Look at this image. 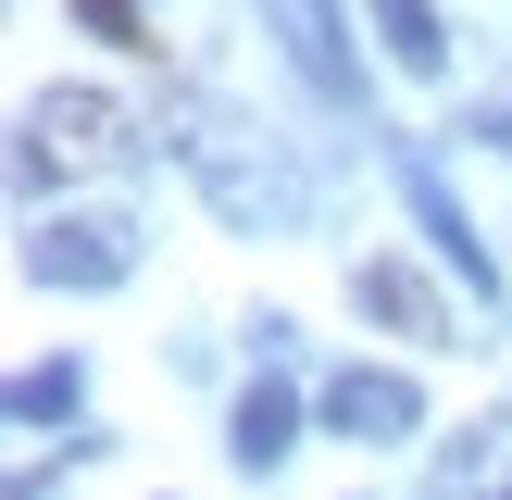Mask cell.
I'll return each instance as SVG.
<instances>
[{
	"mask_svg": "<svg viewBox=\"0 0 512 500\" xmlns=\"http://www.w3.org/2000/svg\"><path fill=\"white\" fill-rule=\"evenodd\" d=\"M263 25L288 38V63L313 75L325 100H350V88H363V75H350V25H338V0H263Z\"/></svg>",
	"mask_w": 512,
	"mask_h": 500,
	"instance_id": "5",
	"label": "cell"
},
{
	"mask_svg": "<svg viewBox=\"0 0 512 500\" xmlns=\"http://www.w3.org/2000/svg\"><path fill=\"white\" fill-rule=\"evenodd\" d=\"M38 275H50V288H125V275H138V225H125V213L38 225Z\"/></svg>",
	"mask_w": 512,
	"mask_h": 500,
	"instance_id": "3",
	"label": "cell"
},
{
	"mask_svg": "<svg viewBox=\"0 0 512 500\" xmlns=\"http://www.w3.org/2000/svg\"><path fill=\"white\" fill-rule=\"evenodd\" d=\"M325 425L375 450V438H413L425 400H413V375H388V363H338V375H325Z\"/></svg>",
	"mask_w": 512,
	"mask_h": 500,
	"instance_id": "4",
	"label": "cell"
},
{
	"mask_svg": "<svg viewBox=\"0 0 512 500\" xmlns=\"http://www.w3.org/2000/svg\"><path fill=\"white\" fill-rule=\"evenodd\" d=\"M350 300H363L375 325H400V338H450V313H438V288H425L413 263H388V250H375V263L350 275Z\"/></svg>",
	"mask_w": 512,
	"mask_h": 500,
	"instance_id": "6",
	"label": "cell"
},
{
	"mask_svg": "<svg viewBox=\"0 0 512 500\" xmlns=\"http://www.w3.org/2000/svg\"><path fill=\"white\" fill-rule=\"evenodd\" d=\"M175 150H188V175L213 188L225 225H288V213H300V175L275 163V150L250 138L225 100H175Z\"/></svg>",
	"mask_w": 512,
	"mask_h": 500,
	"instance_id": "1",
	"label": "cell"
},
{
	"mask_svg": "<svg viewBox=\"0 0 512 500\" xmlns=\"http://www.w3.org/2000/svg\"><path fill=\"white\" fill-rule=\"evenodd\" d=\"M488 138H500V150H512V113H488Z\"/></svg>",
	"mask_w": 512,
	"mask_h": 500,
	"instance_id": "11",
	"label": "cell"
},
{
	"mask_svg": "<svg viewBox=\"0 0 512 500\" xmlns=\"http://www.w3.org/2000/svg\"><path fill=\"white\" fill-rule=\"evenodd\" d=\"M375 25H388V50H400L413 75H438V63H450V38H438V13H425V0H375Z\"/></svg>",
	"mask_w": 512,
	"mask_h": 500,
	"instance_id": "9",
	"label": "cell"
},
{
	"mask_svg": "<svg viewBox=\"0 0 512 500\" xmlns=\"http://www.w3.org/2000/svg\"><path fill=\"white\" fill-rule=\"evenodd\" d=\"M288 438H300V400L263 375V388L238 400V463H250V475H275V463H288Z\"/></svg>",
	"mask_w": 512,
	"mask_h": 500,
	"instance_id": "7",
	"label": "cell"
},
{
	"mask_svg": "<svg viewBox=\"0 0 512 500\" xmlns=\"http://www.w3.org/2000/svg\"><path fill=\"white\" fill-rule=\"evenodd\" d=\"M50 150H63V163H125V150H138V113H125L113 88H50L38 113H25V175H38Z\"/></svg>",
	"mask_w": 512,
	"mask_h": 500,
	"instance_id": "2",
	"label": "cell"
},
{
	"mask_svg": "<svg viewBox=\"0 0 512 500\" xmlns=\"http://www.w3.org/2000/svg\"><path fill=\"white\" fill-rule=\"evenodd\" d=\"M75 400H88V375H75V363H25V375H13V425H63Z\"/></svg>",
	"mask_w": 512,
	"mask_h": 500,
	"instance_id": "8",
	"label": "cell"
},
{
	"mask_svg": "<svg viewBox=\"0 0 512 500\" xmlns=\"http://www.w3.org/2000/svg\"><path fill=\"white\" fill-rule=\"evenodd\" d=\"M75 25H88V38H125V50H150V25H138V0H75Z\"/></svg>",
	"mask_w": 512,
	"mask_h": 500,
	"instance_id": "10",
	"label": "cell"
}]
</instances>
